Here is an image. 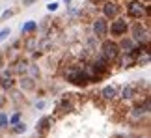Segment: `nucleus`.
<instances>
[{"label":"nucleus","instance_id":"nucleus-1","mask_svg":"<svg viewBox=\"0 0 151 138\" xmlns=\"http://www.w3.org/2000/svg\"><path fill=\"white\" fill-rule=\"evenodd\" d=\"M151 19L146 21H134L129 24V37L140 47H149L151 41Z\"/></svg>","mask_w":151,"mask_h":138},{"label":"nucleus","instance_id":"nucleus-2","mask_svg":"<svg viewBox=\"0 0 151 138\" xmlns=\"http://www.w3.org/2000/svg\"><path fill=\"white\" fill-rule=\"evenodd\" d=\"M125 9L127 19L131 21H142V19H151V8L149 4H144L140 0H127L125 4H121Z\"/></svg>","mask_w":151,"mask_h":138},{"label":"nucleus","instance_id":"nucleus-3","mask_svg":"<svg viewBox=\"0 0 151 138\" xmlns=\"http://www.w3.org/2000/svg\"><path fill=\"white\" fill-rule=\"evenodd\" d=\"M63 78L67 80L69 84L78 86V88H86L88 82V77L84 73V62H77L73 65H67V69L63 71Z\"/></svg>","mask_w":151,"mask_h":138},{"label":"nucleus","instance_id":"nucleus-4","mask_svg":"<svg viewBox=\"0 0 151 138\" xmlns=\"http://www.w3.org/2000/svg\"><path fill=\"white\" fill-rule=\"evenodd\" d=\"M104 60L108 62V64H116L119 58V54H121V50H119V45L116 39L112 37H106V39H103L101 45H99V50H97Z\"/></svg>","mask_w":151,"mask_h":138},{"label":"nucleus","instance_id":"nucleus-5","mask_svg":"<svg viewBox=\"0 0 151 138\" xmlns=\"http://www.w3.org/2000/svg\"><path fill=\"white\" fill-rule=\"evenodd\" d=\"M129 24H131V22L127 21V17H123V15H119V17H116V19L108 21V37L119 39V37L127 36V34H129Z\"/></svg>","mask_w":151,"mask_h":138},{"label":"nucleus","instance_id":"nucleus-6","mask_svg":"<svg viewBox=\"0 0 151 138\" xmlns=\"http://www.w3.org/2000/svg\"><path fill=\"white\" fill-rule=\"evenodd\" d=\"M121 11H123V6H121L119 0H104L101 6V15L106 21H112L116 17H119Z\"/></svg>","mask_w":151,"mask_h":138},{"label":"nucleus","instance_id":"nucleus-7","mask_svg":"<svg viewBox=\"0 0 151 138\" xmlns=\"http://www.w3.org/2000/svg\"><path fill=\"white\" fill-rule=\"evenodd\" d=\"M91 34H93V37L99 39V41L108 37V21L104 19L103 15H97V17L91 19Z\"/></svg>","mask_w":151,"mask_h":138},{"label":"nucleus","instance_id":"nucleus-8","mask_svg":"<svg viewBox=\"0 0 151 138\" xmlns=\"http://www.w3.org/2000/svg\"><path fill=\"white\" fill-rule=\"evenodd\" d=\"M136 91H138V90H136V84H134V82H129V84L121 86V88L118 90V99L123 101V103H131L132 99H134Z\"/></svg>","mask_w":151,"mask_h":138},{"label":"nucleus","instance_id":"nucleus-9","mask_svg":"<svg viewBox=\"0 0 151 138\" xmlns=\"http://www.w3.org/2000/svg\"><path fill=\"white\" fill-rule=\"evenodd\" d=\"M118 86L116 84H104L101 91H99V95H101V99L103 101H106V103H114V101H118Z\"/></svg>","mask_w":151,"mask_h":138},{"label":"nucleus","instance_id":"nucleus-10","mask_svg":"<svg viewBox=\"0 0 151 138\" xmlns=\"http://www.w3.org/2000/svg\"><path fill=\"white\" fill-rule=\"evenodd\" d=\"M118 41V45H119V50L123 54H129V52H134L136 50V47H140V45H136L132 39L129 37V36H123V37H119V39H116Z\"/></svg>","mask_w":151,"mask_h":138},{"label":"nucleus","instance_id":"nucleus-11","mask_svg":"<svg viewBox=\"0 0 151 138\" xmlns=\"http://www.w3.org/2000/svg\"><path fill=\"white\" fill-rule=\"evenodd\" d=\"M116 64L121 65V69H131V67L136 65V54L134 52H129V54H123V52H121Z\"/></svg>","mask_w":151,"mask_h":138},{"label":"nucleus","instance_id":"nucleus-12","mask_svg":"<svg viewBox=\"0 0 151 138\" xmlns=\"http://www.w3.org/2000/svg\"><path fill=\"white\" fill-rule=\"evenodd\" d=\"M52 125H54V118H52V116H43V118L37 121L36 131H37L39 134H45L47 131H50V129H52Z\"/></svg>","mask_w":151,"mask_h":138},{"label":"nucleus","instance_id":"nucleus-13","mask_svg":"<svg viewBox=\"0 0 151 138\" xmlns=\"http://www.w3.org/2000/svg\"><path fill=\"white\" fill-rule=\"evenodd\" d=\"M36 82H37V80L30 78L28 75H21L19 86H21V90H22V91H32V90H36Z\"/></svg>","mask_w":151,"mask_h":138},{"label":"nucleus","instance_id":"nucleus-14","mask_svg":"<svg viewBox=\"0 0 151 138\" xmlns=\"http://www.w3.org/2000/svg\"><path fill=\"white\" fill-rule=\"evenodd\" d=\"M37 43H39L37 36H26V39L22 41V49H24L26 52H36V50H37Z\"/></svg>","mask_w":151,"mask_h":138},{"label":"nucleus","instance_id":"nucleus-15","mask_svg":"<svg viewBox=\"0 0 151 138\" xmlns=\"http://www.w3.org/2000/svg\"><path fill=\"white\" fill-rule=\"evenodd\" d=\"M56 110L60 112V114H67V112H71L73 110V103L67 99V95H63L60 101H58V105H56Z\"/></svg>","mask_w":151,"mask_h":138},{"label":"nucleus","instance_id":"nucleus-16","mask_svg":"<svg viewBox=\"0 0 151 138\" xmlns=\"http://www.w3.org/2000/svg\"><path fill=\"white\" fill-rule=\"evenodd\" d=\"M34 32H37V22L36 21H26L24 24L21 26V34H22V36H32Z\"/></svg>","mask_w":151,"mask_h":138},{"label":"nucleus","instance_id":"nucleus-17","mask_svg":"<svg viewBox=\"0 0 151 138\" xmlns=\"http://www.w3.org/2000/svg\"><path fill=\"white\" fill-rule=\"evenodd\" d=\"M15 84H17V80L13 78V77H11V75H8V77H6V75H4V77H0V88H2V90H13L15 88Z\"/></svg>","mask_w":151,"mask_h":138},{"label":"nucleus","instance_id":"nucleus-18","mask_svg":"<svg viewBox=\"0 0 151 138\" xmlns=\"http://www.w3.org/2000/svg\"><path fill=\"white\" fill-rule=\"evenodd\" d=\"M28 64H30V62H28V60H22V58H19V60L15 62V65L11 67V69H13V71H15L17 75H26Z\"/></svg>","mask_w":151,"mask_h":138},{"label":"nucleus","instance_id":"nucleus-19","mask_svg":"<svg viewBox=\"0 0 151 138\" xmlns=\"http://www.w3.org/2000/svg\"><path fill=\"white\" fill-rule=\"evenodd\" d=\"M26 123L24 121H19V123H15V125H11V133L13 134H24L26 133Z\"/></svg>","mask_w":151,"mask_h":138},{"label":"nucleus","instance_id":"nucleus-20","mask_svg":"<svg viewBox=\"0 0 151 138\" xmlns=\"http://www.w3.org/2000/svg\"><path fill=\"white\" fill-rule=\"evenodd\" d=\"M26 75L30 78H34V80H37V77H39V67L36 65V64H28V69H26Z\"/></svg>","mask_w":151,"mask_h":138},{"label":"nucleus","instance_id":"nucleus-21","mask_svg":"<svg viewBox=\"0 0 151 138\" xmlns=\"http://www.w3.org/2000/svg\"><path fill=\"white\" fill-rule=\"evenodd\" d=\"M21 119H22V112H21V110H17L15 114H11V116L8 118V125H9V127H11V125H15V123H19V121H21Z\"/></svg>","mask_w":151,"mask_h":138},{"label":"nucleus","instance_id":"nucleus-22","mask_svg":"<svg viewBox=\"0 0 151 138\" xmlns=\"http://www.w3.org/2000/svg\"><path fill=\"white\" fill-rule=\"evenodd\" d=\"M8 112H0V129H8Z\"/></svg>","mask_w":151,"mask_h":138},{"label":"nucleus","instance_id":"nucleus-23","mask_svg":"<svg viewBox=\"0 0 151 138\" xmlns=\"http://www.w3.org/2000/svg\"><path fill=\"white\" fill-rule=\"evenodd\" d=\"M9 36H11V28H9V26L2 28V30H0V43H2V41H6V39H8Z\"/></svg>","mask_w":151,"mask_h":138},{"label":"nucleus","instance_id":"nucleus-24","mask_svg":"<svg viewBox=\"0 0 151 138\" xmlns=\"http://www.w3.org/2000/svg\"><path fill=\"white\" fill-rule=\"evenodd\" d=\"M13 13H15V11H13V9H6V11H4V13H2V15H0V22H4V21H8V19H9V17H13Z\"/></svg>","mask_w":151,"mask_h":138},{"label":"nucleus","instance_id":"nucleus-25","mask_svg":"<svg viewBox=\"0 0 151 138\" xmlns=\"http://www.w3.org/2000/svg\"><path fill=\"white\" fill-rule=\"evenodd\" d=\"M58 8H60V4H58V2H50V4H47V11H50V13H52V11H56Z\"/></svg>","mask_w":151,"mask_h":138},{"label":"nucleus","instance_id":"nucleus-26","mask_svg":"<svg viewBox=\"0 0 151 138\" xmlns=\"http://www.w3.org/2000/svg\"><path fill=\"white\" fill-rule=\"evenodd\" d=\"M45 106H47V103H45V101H36V110H43Z\"/></svg>","mask_w":151,"mask_h":138},{"label":"nucleus","instance_id":"nucleus-27","mask_svg":"<svg viewBox=\"0 0 151 138\" xmlns=\"http://www.w3.org/2000/svg\"><path fill=\"white\" fill-rule=\"evenodd\" d=\"M90 2H93V4H103L104 0H90Z\"/></svg>","mask_w":151,"mask_h":138},{"label":"nucleus","instance_id":"nucleus-28","mask_svg":"<svg viewBox=\"0 0 151 138\" xmlns=\"http://www.w3.org/2000/svg\"><path fill=\"white\" fill-rule=\"evenodd\" d=\"M71 2H73V0H63V4H65V6H71Z\"/></svg>","mask_w":151,"mask_h":138},{"label":"nucleus","instance_id":"nucleus-29","mask_svg":"<svg viewBox=\"0 0 151 138\" xmlns=\"http://www.w3.org/2000/svg\"><path fill=\"white\" fill-rule=\"evenodd\" d=\"M140 2H144V4H149V2H151V0H140Z\"/></svg>","mask_w":151,"mask_h":138}]
</instances>
